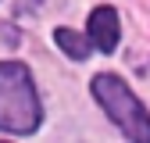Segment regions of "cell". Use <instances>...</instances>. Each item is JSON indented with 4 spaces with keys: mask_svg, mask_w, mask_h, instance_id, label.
Instances as JSON below:
<instances>
[{
    "mask_svg": "<svg viewBox=\"0 0 150 143\" xmlns=\"http://www.w3.org/2000/svg\"><path fill=\"white\" fill-rule=\"evenodd\" d=\"M54 43H57L68 57H75V61H86L89 54H93L89 40H86V36H79V32H71V29H57V32H54Z\"/></svg>",
    "mask_w": 150,
    "mask_h": 143,
    "instance_id": "277c9868",
    "label": "cell"
},
{
    "mask_svg": "<svg viewBox=\"0 0 150 143\" xmlns=\"http://www.w3.org/2000/svg\"><path fill=\"white\" fill-rule=\"evenodd\" d=\"M93 97H97V104L104 107V115L122 129L125 139L150 143V115H146V107L132 97V89H129L118 75H111V72L93 75Z\"/></svg>",
    "mask_w": 150,
    "mask_h": 143,
    "instance_id": "7a4b0ae2",
    "label": "cell"
},
{
    "mask_svg": "<svg viewBox=\"0 0 150 143\" xmlns=\"http://www.w3.org/2000/svg\"><path fill=\"white\" fill-rule=\"evenodd\" d=\"M43 122V107L25 64L0 61V132L32 136Z\"/></svg>",
    "mask_w": 150,
    "mask_h": 143,
    "instance_id": "6da1fadb",
    "label": "cell"
},
{
    "mask_svg": "<svg viewBox=\"0 0 150 143\" xmlns=\"http://www.w3.org/2000/svg\"><path fill=\"white\" fill-rule=\"evenodd\" d=\"M118 36H122V25H118V11L115 7H97L89 14V47L93 50H104L111 54L118 47Z\"/></svg>",
    "mask_w": 150,
    "mask_h": 143,
    "instance_id": "3957f363",
    "label": "cell"
}]
</instances>
